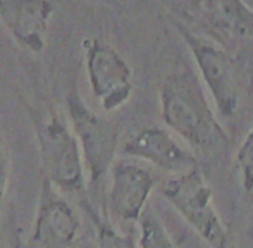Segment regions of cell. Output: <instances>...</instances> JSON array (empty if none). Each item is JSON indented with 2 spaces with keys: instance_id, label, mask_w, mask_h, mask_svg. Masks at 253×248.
Listing matches in <instances>:
<instances>
[{
  "instance_id": "6da1fadb",
  "label": "cell",
  "mask_w": 253,
  "mask_h": 248,
  "mask_svg": "<svg viewBox=\"0 0 253 248\" xmlns=\"http://www.w3.org/2000/svg\"><path fill=\"white\" fill-rule=\"evenodd\" d=\"M160 109L167 127L203 154L224 152L233 140L212 111L205 91L190 67L170 73L160 86Z\"/></svg>"
},
{
  "instance_id": "7a4b0ae2",
  "label": "cell",
  "mask_w": 253,
  "mask_h": 248,
  "mask_svg": "<svg viewBox=\"0 0 253 248\" xmlns=\"http://www.w3.org/2000/svg\"><path fill=\"white\" fill-rule=\"evenodd\" d=\"M43 178L66 193H80L84 188V165L74 133L60 114L50 112L35 118Z\"/></svg>"
},
{
  "instance_id": "3957f363",
  "label": "cell",
  "mask_w": 253,
  "mask_h": 248,
  "mask_svg": "<svg viewBox=\"0 0 253 248\" xmlns=\"http://www.w3.org/2000/svg\"><path fill=\"white\" fill-rule=\"evenodd\" d=\"M164 198L212 248L227 247V229L212 202V190L200 167L164 179Z\"/></svg>"
},
{
  "instance_id": "277c9868",
  "label": "cell",
  "mask_w": 253,
  "mask_h": 248,
  "mask_svg": "<svg viewBox=\"0 0 253 248\" xmlns=\"http://www.w3.org/2000/svg\"><path fill=\"white\" fill-rule=\"evenodd\" d=\"M67 111L73 127L71 131L80 145L83 165L88 169L90 185L93 188L102 186L116 161L119 126L103 116L95 114L76 91L67 95Z\"/></svg>"
},
{
  "instance_id": "5b68a950",
  "label": "cell",
  "mask_w": 253,
  "mask_h": 248,
  "mask_svg": "<svg viewBox=\"0 0 253 248\" xmlns=\"http://www.w3.org/2000/svg\"><path fill=\"white\" fill-rule=\"evenodd\" d=\"M176 26L184 43L190 47L193 61L202 74L203 84L212 95L219 114L226 119L234 118L240 93L229 54L220 45L207 40V37L198 35L186 24L176 21Z\"/></svg>"
},
{
  "instance_id": "8992f818",
  "label": "cell",
  "mask_w": 253,
  "mask_h": 248,
  "mask_svg": "<svg viewBox=\"0 0 253 248\" xmlns=\"http://www.w3.org/2000/svg\"><path fill=\"white\" fill-rule=\"evenodd\" d=\"M83 47L90 88L100 100L102 109L112 112L123 107L133 91V71L129 64L112 45L98 38L84 40Z\"/></svg>"
},
{
  "instance_id": "52a82bcc",
  "label": "cell",
  "mask_w": 253,
  "mask_h": 248,
  "mask_svg": "<svg viewBox=\"0 0 253 248\" xmlns=\"http://www.w3.org/2000/svg\"><path fill=\"white\" fill-rule=\"evenodd\" d=\"M157 183V176L143 165L124 161L114 162L107 193L109 215L119 222L138 221Z\"/></svg>"
},
{
  "instance_id": "ba28073f",
  "label": "cell",
  "mask_w": 253,
  "mask_h": 248,
  "mask_svg": "<svg viewBox=\"0 0 253 248\" xmlns=\"http://www.w3.org/2000/svg\"><path fill=\"white\" fill-rule=\"evenodd\" d=\"M190 17L203 26L207 40L219 43H238L253 38V9L245 2L215 0V2L181 3Z\"/></svg>"
},
{
  "instance_id": "9c48e42d",
  "label": "cell",
  "mask_w": 253,
  "mask_h": 248,
  "mask_svg": "<svg viewBox=\"0 0 253 248\" xmlns=\"http://www.w3.org/2000/svg\"><path fill=\"white\" fill-rule=\"evenodd\" d=\"M80 231V219L66 198L42 176L40 200L33 226L37 248H71Z\"/></svg>"
},
{
  "instance_id": "30bf717a",
  "label": "cell",
  "mask_w": 253,
  "mask_h": 248,
  "mask_svg": "<svg viewBox=\"0 0 253 248\" xmlns=\"http://www.w3.org/2000/svg\"><path fill=\"white\" fill-rule=\"evenodd\" d=\"M123 152L170 174H181L198 167L197 157L181 147L172 134L160 126L138 127L124 141Z\"/></svg>"
},
{
  "instance_id": "8fae6325",
  "label": "cell",
  "mask_w": 253,
  "mask_h": 248,
  "mask_svg": "<svg viewBox=\"0 0 253 248\" xmlns=\"http://www.w3.org/2000/svg\"><path fill=\"white\" fill-rule=\"evenodd\" d=\"M53 5L47 0H0V21L10 37L28 50L45 48Z\"/></svg>"
},
{
  "instance_id": "7c38bea8",
  "label": "cell",
  "mask_w": 253,
  "mask_h": 248,
  "mask_svg": "<svg viewBox=\"0 0 253 248\" xmlns=\"http://www.w3.org/2000/svg\"><path fill=\"white\" fill-rule=\"evenodd\" d=\"M140 222V248H176L166 226L152 210H143Z\"/></svg>"
},
{
  "instance_id": "4fadbf2b",
  "label": "cell",
  "mask_w": 253,
  "mask_h": 248,
  "mask_svg": "<svg viewBox=\"0 0 253 248\" xmlns=\"http://www.w3.org/2000/svg\"><path fill=\"white\" fill-rule=\"evenodd\" d=\"M86 212L90 215L91 222L95 226V233H97V242L98 248H136L134 240L127 235H121L107 219L100 217L90 205H84Z\"/></svg>"
},
{
  "instance_id": "5bb4252c",
  "label": "cell",
  "mask_w": 253,
  "mask_h": 248,
  "mask_svg": "<svg viewBox=\"0 0 253 248\" xmlns=\"http://www.w3.org/2000/svg\"><path fill=\"white\" fill-rule=\"evenodd\" d=\"M234 161H236V167L238 172H240L241 188H243L248 197H252L253 195V126L248 131L247 136H245L243 143L238 148Z\"/></svg>"
},
{
  "instance_id": "9a60e30c",
  "label": "cell",
  "mask_w": 253,
  "mask_h": 248,
  "mask_svg": "<svg viewBox=\"0 0 253 248\" xmlns=\"http://www.w3.org/2000/svg\"><path fill=\"white\" fill-rule=\"evenodd\" d=\"M9 172H10V162L7 155L5 147L0 141V210L3 205V197H5L7 185H9Z\"/></svg>"
},
{
  "instance_id": "2e32d148",
  "label": "cell",
  "mask_w": 253,
  "mask_h": 248,
  "mask_svg": "<svg viewBox=\"0 0 253 248\" xmlns=\"http://www.w3.org/2000/svg\"><path fill=\"white\" fill-rule=\"evenodd\" d=\"M16 248H21V245H19V243H17V245H16Z\"/></svg>"
},
{
  "instance_id": "e0dca14e",
  "label": "cell",
  "mask_w": 253,
  "mask_h": 248,
  "mask_svg": "<svg viewBox=\"0 0 253 248\" xmlns=\"http://www.w3.org/2000/svg\"><path fill=\"white\" fill-rule=\"evenodd\" d=\"M222 248H229V245H227V247H222Z\"/></svg>"
}]
</instances>
